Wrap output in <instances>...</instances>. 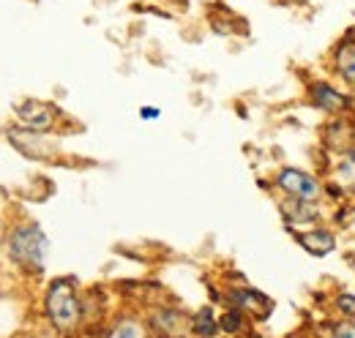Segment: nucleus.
<instances>
[{
	"mask_svg": "<svg viewBox=\"0 0 355 338\" xmlns=\"http://www.w3.org/2000/svg\"><path fill=\"white\" fill-rule=\"evenodd\" d=\"M17 118L28 131H46L55 126V107L36 101V98H28L25 104L17 107Z\"/></svg>",
	"mask_w": 355,
	"mask_h": 338,
	"instance_id": "nucleus-4",
	"label": "nucleus"
},
{
	"mask_svg": "<svg viewBox=\"0 0 355 338\" xmlns=\"http://www.w3.org/2000/svg\"><path fill=\"white\" fill-rule=\"evenodd\" d=\"M311 98H314V104H317L320 109H325V112H339V109L347 107V96H342L339 90H334L331 84H325V82L311 84Z\"/></svg>",
	"mask_w": 355,
	"mask_h": 338,
	"instance_id": "nucleus-7",
	"label": "nucleus"
},
{
	"mask_svg": "<svg viewBox=\"0 0 355 338\" xmlns=\"http://www.w3.org/2000/svg\"><path fill=\"white\" fill-rule=\"evenodd\" d=\"M336 305H339V311H342L345 317H355V295L342 292V295L336 297Z\"/></svg>",
	"mask_w": 355,
	"mask_h": 338,
	"instance_id": "nucleus-14",
	"label": "nucleus"
},
{
	"mask_svg": "<svg viewBox=\"0 0 355 338\" xmlns=\"http://www.w3.org/2000/svg\"><path fill=\"white\" fill-rule=\"evenodd\" d=\"M328 338H355V325L353 322H336V325H331Z\"/></svg>",
	"mask_w": 355,
	"mask_h": 338,
	"instance_id": "nucleus-13",
	"label": "nucleus"
},
{
	"mask_svg": "<svg viewBox=\"0 0 355 338\" xmlns=\"http://www.w3.org/2000/svg\"><path fill=\"white\" fill-rule=\"evenodd\" d=\"M107 338H148V336H145V328H142L139 322L123 319V322H118V325L110 330V336Z\"/></svg>",
	"mask_w": 355,
	"mask_h": 338,
	"instance_id": "nucleus-11",
	"label": "nucleus"
},
{
	"mask_svg": "<svg viewBox=\"0 0 355 338\" xmlns=\"http://www.w3.org/2000/svg\"><path fill=\"white\" fill-rule=\"evenodd\" d=\"M46 317L58 330H71L80 322V300L71 278H58L46 290Z\"/></svg>",
	"mask_w": 355,
	"mask_h": 338,
	"instance_id": "nucleus-1",
	"label": "nucleus"
},
{
	"mask_svg": "<svg viewBox=\"0 0 355 338\" xmlns=\"http://www.w3.org/2000/svg\"><path fill=\"white\" fill-rule=\"evenodd\" d=\"M191 330H194L197 336H202V338H214V336H216V330H219V322L214 319V311H211V308H202V311H197V317L191 319Z\"/></svg>",
	"mask_w": 355,
	"mask_h": 338,
	"instance_id": "nucleus-10",
	"label": "nucleus"
},
{
	"mask_svg": "<svg viewBox=\"0 0 355 338\" xmlns=\"http://www.w3.org/2000/svg\"><path fill=\"white\" fill-rule=\"evenodd\" d=\"M336 71L345 77L347 84H355V39L347 36L336 46Z\"/></svg>",
	"mask_w": 355,
	"mask_h": 338,
	"instance_id": "nucleus-8",
	"label": "nucleus"
},
{
	"mask_svg": "<svg viewBox=\"0 0 355 338\" xmlns=\"http://www.w3.org/2000/svg\"><path fill=\"white\" fill-rule=\"evenodd\" d=\"M282 213H284V218L290 221V224H306V221H314L320 211L311 205V202H304V199H290V202H284L282 205Z\"/></svg>",
	"mask_w": 355,
	"mask_h": 338,
	"instance_id": "nucleus-9",
	"label": "nucleus"
},
{
	"mask_svg": "<svg viewBox=\"0 0 355 338\" xmlns=\"http://www.w3.org/2000/svg\"><path fill=\"white\" fill-rule=\"evenodd\" d=\"M230 303H235L238 311H246L257 319H268L270 311H273V300L266 297L263 292H257V290H232Z\"/></svg>",
	"mask_w": 355,
	"mask_h": 338,
	"instance_id": "nucleus-5",
	"label": "nucleus"
},
{
	"mask_svg": "<svg viewBox=\"0 0 355 338\" xmlns=\"http://www.w3.org/2000/svg\"><path fill=\"white\" fill-rule=\"evenodd\" d=\"M46 249H49L46 235L36 224L14 229L11 238H8V251H11V256H14L19 265L31 267V270H42V267H44Z\"/></svg>",
	"mask_w": 355,
	"mask_h": 338,
	"instance_id": "nucleus-2",
	"label": "nucleus"
},
{
	"mask_svg": "<svg viewBox=\"0 0 355 338\" xmlns=\"http://www.w3.org/2000/svg\"><path fill=\"white\" fill-rule=\"evenodd\" d=\"M295 240L311 254V256H328L336 249V238L325 229H309V232H298Z\"/></svg>",
	"mask_w": 355,
	"mask_h": 338,
	"instance_id": "nucleus-6",
	"label": "nucleus"
},
{
	"mask_svg": "<svg viewBox=\"0 0 355 338\" xmlns=\"http://www.w3.org/2000/svg\"><path fill=\"white\" fill-rule=\"evenodd\" d=\"M139 115H142V118H159V109H153V107H142Z\"/></svg>",
	"mask_w": 355,
	"mask_h": 338,
	"instance_id": "nucleus-15",
	"label": "nucleus"
},
{
	"mask_svg": "<svg viewBox=\"0 0 355 338\" xmlns=\"http://www.w3.org/2000/svg\"><path fill=\"white\" fill-rule=\"evenodd\" d=\"M276 186H279L290 199H304V202H314V199L322 194V186L311 177L309 172H301V169H293V167L279 172Z\"/></svg>",
	"mask_w": 355,
	"mask_h": 338,
	"instance_id": "nucleus-3",
	"label": "nucleus"
},
{
	"mask_svg": "<svg viewBox=\"0 0 355 338\" xmlns=\"http://www.w3.org/2000/svg\"><path fill=\"white\" fill-rule=\"evenodd\" d=\"M219 325H222L227 333H238V330L243 328V317H241V311H238V308H235V311H227Z\"/></svg>",
	"mask_w": 355,
	"mask_h": 338,
	"instance_id": "nucleus-12",
	"label": "nucleus"
}]
</instances>
